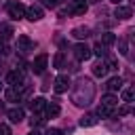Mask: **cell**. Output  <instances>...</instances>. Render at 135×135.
<instances>
[{
  "instance_id": "1",
  "label": "cell",
  "mask_w": 135,
  "mask_h": 135,
  "mask_svg": "<svg viewBox=\"0 0 135 135\" xmlns=\"http://www.w3.org/2000/svg\"><path fill=\"white\" fill-rule=\"evenodd\" d=\"M93 97H95V84L89 78H78V82L74 84V91H72L74 105L84 108V105H89L93 101Z\"/></svg>"
},
{
  "instance_id": "2",
  "label": "cell",
  "mask_w": 135,
  "mask_h": 135,
  "mask_svg": "<svg viewBox=\"0 0 135 135\" xmlns=\"http://www.w3.org/2000/svg\"><path fill=\"white\" fill-rule=\"evenodd\" d=\"M6 11H8L11 19H17V21H19V19L25 17V6H23L21 2H15V0L8 2V4H6Z\"/></svg>"
},
{
  "instance_id": "3",
  "label": "cell",
  "mask_w": 135,
  "mask_h": 135,
  "mask_svg": "<svg viewBox=\"0 0 135 135\" xmlns=\"http://www.w3.org/2000/svg\"><path fill=\"white\" fill-rule=\"evenodd\" d=\"M34 49H36V42H34L30 36L21 34V36L17 38V51H19V53L25 55V53H30V51H34Z\"/></svg>"
},
{
  "instance_id": "4",
  "label": "cell",
  "mask_w": 135,
  "mask_h": 135,
  "mask_svg": "<svg viewBox=\"0 0 135 135\" xmlns=\"http://www.w3.org/2000/svg\"><path fill=\"white\" fill-rule=\"evenodd\" d=\"M91 49L84 44V42H78L76 46H74V57L78 59V61H86V59H91Z\"/></svg>"
},
{
  "instance_id": "5",
  "label": "cell",
  "mask_w": 135,
  "mask_h": 135,
  "mask_svg": "<svg viewBox=\"0 0 135 135\" xmlns=\"http://www.w3.org/2000/svg\"><path fill=\"white\" fill-rule=\"evenodd\" d=\"M46 63H49V55H46V53H40V55L34 59V63H32L34 74H42V72L46 70Z\"/></svg>"
},
{
  "instance_id": "6",
  "label": "cell",
  "mask_w": 135,
  "mask_h": 135,
  "mask_svg": "<svg viewBox=\"0 0 135 135\" xmlns=\"http://www.w3.org/2000/svg\"><path fill=\"white\" fill-rule=\"evenodd\" d=\"M68 13L70 15H84L86 13V2L84 0H72L68 4Z\"/></svg>"
},
{
  "instance_id": "7",
  "label": "cell",
  "mask_w": 135,
  "mask_h": 135,
  "mask_svg": "<svg viewBox=\"0 0 135 135\" xmlns=\"http://www.w3.org/2000/svg\"><path fill=\"white\" fill-rule=\"evenodd\" d=\"M6 82H8L11 86H21V84H23V70H13V72H8Z\"/></svg>"
},
{
  "instance_id": "8",
  "label": "cell",
  "mask_w": 135,
  "mask_h": 135,
  "mask_svg": "<svg viewBox=\"0 0 135 135\" xmlns=\"http://www.w3.org/2000/svg\"><path fill=\"white\" fill-rule=\"evenodd\" d=\"M53 89H55V93H65L68 89H70V78L68 76H57L55 78V84H53Z\"/></svg>"
},
{
  "instance_id": "9",
  "label": "cell",
  "mask_w": 135,
  "mask_h": 135,
  "mask_svg": "<svg viewBox=\"0 0 135 135\" xmlns=\"http://www.w3.org/2000/svg\"><path fill=\"white\" fill-rule=\"evenodd\" d=\"M42 15H44V13H42V8H40V6H36V4H32L30 8H25V17H27L30 21H40V19H42Z\"/></svg>"
},
{
  "instance_id": "10",
  "label": "cell",
  "mask_w": 135,
  "mask_h": 135,
  "mask_svg": "<svg viewBox=\"0 0 135 135\" xmlns=\"http://www.w3.org/2000/svg\"><path fill=\"white\" fill-rule=\"evenodd\" d=\"M108 72H110V68H108V63H105V61H99V63H95V65H93V74H95L97 78H103Z\"/></svg>"
},
{
  "instance_id": "11",
  "label": "cell",
  "mask_w": 135,
  "mask_h": 135,
  "mask_svg": "<svg viewBox=\"0 0 135 135\" xmlns=\"http://www.w3.org/2000/svg\"><path fill=\"white\" fill-rule=\"evenodd\" d=\"M105 89H108L110 93H114V91H120V89H122V78H120V76H114V78H110V80H108V84H105Z\"/></svg>"
},
{
  "instance_id": "12",
  "label": "cell",
  "mask_w": 135,
  "mask_h": 135,
  "mask_svg": "<svg viewBox=\"0 0 135 135\" xmlns=\"http://www.w3.org/2000/svg\"><path fill=\"white\" fill-rule=\"evenodd\" d=\"M23 97V93L19 91V86H8L6 89V101H19Z\"/></svg>"
},
{
  "instance_id": "13",
  "label": "cell",
  "mask_w": 135,
  "mask_h": 135,
  "mask_svg": "<svg viewBox=\"0 0 135 135\" xmlns=\"http://www.w3.org/2000/svg\"><path fill=\"white\" fill-rule=\"evenodd\" d=\"M6 116H8V120H11V122H21L25 114H23V110H21V108H13V110H8V112H6Z\"/></svg>"
},
{
  "instance_id": "14",
  "label": "cell",
  "mask_w": 135,
  "mask_h": 135,
  "mask_svg": "<svg viewBox=\"0 0 135 135\" xmlns=\"http://www.w3.org/2000/svg\"><path fill=\"white\" fill-rule=\"evenodd\" d=\"M44 112H46V118H55V116H59V112H61V108H59V103H46V108H44Z\"/></svg>"
},
{
  "instance_id": "15",
  "label": "cell",
  "mask_w": 135,
  "mask_h": 135,
  "mask_svg": "<svg viewBox=\"0 0 135 135\" xmlns=\"http://www.w3.org/2000/svg\"><path fill=\"white\" fill-rule=\"evenodd\" d=\"M97 114H84L82 118H80V127H95L97 124Z\"/></svg>"
},
{
  "instance_id": "16",
  "label": "cell",
  "mask_w": 135,
  "mask_h": 135,
  "mask_svg": "<svg viewBox=\"0 0 135 135\" xmlns=\"http://www.w3.org/2000/svg\"><path fill=\"white\" fill-rule=\"evenodd\" d=\"M118 19H131V15H133V11H131V6H116V13H114Z\"/></svg>"
},
{
  "instance_id": "17",
  "label": "cell",
  "mask_w": 135,
  "mask_h": 135,
  "mask_svg": "<svg viewBox=\"0 0 135 135\" xmlns=\"http://www.w3.org/2000/svg\"><path fill=\"white\" fill-rule=\"evenodd\" d=\"M114 42H116V36H114L112 32H103L101 38H99V44H101V46H110V44H114Z\"/></svg>"
},
{
  "instance_id": "18",
  "label": "cell",
  "mask_w": 135,
  "mask_h": 135,
  "mask_svg": "<svg viewBox=\"0 0 135 135\" xmlns=\"http://www.w3.org/2000/svg\"><path fill=\"white\" fill-rule=\"evenodd\" d=\"M46 108V99L44 97H36V99H32V110L34 112H42Z\"/></svg>"
},
{
  "instance_id": "19",
  "label": "cell",
  "mask_w": 135,
  "mask_h": 135,
  "mask_svg": "<svg viewBox=\"0 0 135 135\" xmlns=\"http://www.w3.org/2000/svg\"><path fill=\"white\" fill-rule=\"evenodd\" d=\"M11 36H13V25L2 23V25H0V38H2V40H8Z\"/></svg>"
},
{
  "instance_id": "20",
  "label": "cell",
  "mask_w": 135,
  "mask_h": 135,
  "mask_svg": "<svg viewBox=\"0 0 135 135\" xmlns=\"http://www.w3.org/2000/svg\"><path fill=\"white\" fill-rule=\"evenodd\" d=\"M89 34H91L89 27H74L72 30V36L74 38H89Z\"/></svg>"
},
{
  "instance_id": "21",
  "label": "cell",
  "mask_w": 135,
  "mask_h": 135,
  "mask_svg": "<svg viewBox=\"0 0 135 135\" xmlns=\"http://www.w3.org/2000/svg\"><path fill=\"white\" fill-rule=\"evenodd\" d=\"M101 105H108V108H116V105H118V97H114V95H105V97L101 99Z\"/></svg>"
},
{
  "instance_id": "22",
  "label": "cell",
  "mask_w": 135,
  "mask_h": 135,
  "mask_svg": "<svg viewBox=\"0 0 135 135\" xmlns=\"http://www.w3.org/2000/svg\"><path fill=\"white\" fill-rule=\"evenodd\" d=\"M114 114V108H108V105H99V110H97V116H101V118H110Z\"/></svg>"
},
{
  "instance_id": "23",
  "label": "cell",
  "mask_w": 135,
  "mask_h": 135,
  "mask_svg": "<svg viewBox=\"0 0 135 135\" xmlns=\"http://www.w3.org/2000/svg\"><path fill=\"white\" fill-rule=\"evenodd\" d=\"M53 63H55V68H57V70L65 68V55H63V53H57V55H55V59H53Z\"/></svg>"
},
{
  "instance_id": "24",
  "label": "cell",
  "mask_w": 135,
  "mask_h": 135,
  "mask_svg": "<svg viewBox=\"0 0 135 135\" xmlns=\"http://www.w3.org/2000/svg\"><path fill=\"white\" fill-rule=\"evenodd\" d=\"M133 97H135V91H133L131 86L122 91V101H127V103H131V101H133Z\"/></svg>"
},
{
  "instance_id": "25",
  "label": "cell",
  "mask_w": 135,
  "mask_h": 135,
  "mask_svg": "<svg viewBox=\"0 0 135 135\" xmlns=\"http://www.w3.org/2000/svg\"><path fill=\"white\" fill-rule=\"evenodd\" d=\"M127 49H129V46H127V40H124V38H122V40H118V53H120L122 57H127V55H129V51H127Z\"/></svg>"
},
{
  "instance_id": "26",
  "label": "cell",
  "mask_w": 135,
  "mask_h": 135,
  "mask_svg": "<svg viewBox=\"0 0 135 135\" xmlns=\"http://www.w3.org/2000/svg\"><path fill=\"white\" fill-rule=\"evenodd\" d=\"M91 53H95V55H99V57H101V55H103L105 51H103V46H101V44H97L95 49H91Z\"/></svg>"
},
{
  "instance_id": "27",
  "label": "cell",
  "mask_w": 135,
  "mask_h": 135,
  "mask_svg": "<svg viewBox=\"0 0 135 135\" xmlns=\"http://www.w3.org/2000/svg\"><path fill=\"white\" fill-rule=\"evenodd\" d=\"M129 112H131V105H124V108H120V110H118V116H127Z\"/></svg>"
},
{
  "instance_id": "28",
  "label": "cell",
  "mask_w": 135,
  "mask_h": 135,
  "mask_svg": "<svg viewBox=\"0 0 135 135\" xmlns=\"http://www.w3.org/2000/svg\"><path fill=\"white\" fill-rule=\"evenodd\" d=\"M40 122H42V118H40V116H32V120H30V124H32V127H38Z\"/></svg>"
},
{
  "instance_id": "29",
  "label": "cell",
  "mask_w": 135,
  "mask_h": 135,
  "mask_svg": "<svg viewBox=\"0 0 135 135\" xmlns=\"http://www.w3.org/2000/svg\"><path fill=\"white\" fill-rule=\"evenodd\" d=\"M59 2H61V0H44V6H51V8H55Z\"/></svg>"
},
{
  "instance_id": "30",
  "label": "cell",
  "mask_w": 135,
  "mask_h": 135,
  "mask_svg": "<svg viewBox=\"0 0 135 135\" xmlns=\"http://www.w3.org/2000/svg\"><path fill=\"white\" fill-rule=\"evenodd\" d=\"M44 135H63V133H61V129H49Z\"/></svg>"
},
{
  "instance_id": "31",
  "label": "cell",
  "mask_w": 135,
  "mask_h": 135,
  "mask_svg": "<svg viewBox=\"0 0 135 135\" xmlns=\"http://www.w3.org/2000/svg\"><path fill=\"white\" fill-rule=\"evenodd\" d=\"M0 135H11V129L6 124H0Z\"/></svg>"
},
{
  "instance_id": "32",
  "label": "cell",
  "mask_w": 135,
  "mask_h": 135,
  "mask_svg": "<svg viewBox=\"0 0 135 135\" xmlns=\"http://www.w3.org/2000/svg\"><path fill=\"white\" fill-rule=\"evenodd\" d=\"M2 110H4V103H2V101H0V112H2Z\"/></svg>"
},
{
  "instance_id": "33",
  "label": "cell",
  "mask_w": 135,
  "mask_h": 135,
  "mask_svg": "<svg viewBox=\"0 0 135 135\" xmlns=\"http://www.w3.org/2000/svg\"><path fill=\"white\" fill-rule=\"evenodd\" d=\"M30 135H40V133H38V131H32V133H30Z\"/></svg>"
},
{
  "instance_id": "34",
  "label": "cell",
  "mask_w": 135,
  "mask_h": 135,
  "mask_svg": "<svg viewBox=\"0 0 135 135\" xmlns=\"http://www.w3.org/2000/svg\"><path fill=\"white\" fill-rule=\"evenodd\" d=\"M112 2H114V4H118V2H120V0H112Z\"/></svg>"
},
{
  "instance_id": "35",
  "label": "cell",
  "mask_w": 135,
  "mask_h": 135,
  "mask_svg": "<svg viewBox=\"0 0 135 135\" xmlns=\"http://www.w3.org/2000/svg\"><path fill=\"white\" fill-rule=\"evenodd\" d=\"M0 72H2V61H0Z\"/></svg>"
},
{
  "instance_id": "36",
  "label": "cell",
  "mask_w": 135,
  "mask_h": 135,
  "mask_svg": "<svg viewBox=\"0 0 135 135\" xmlns=\"http://www.w3.org/2000/svg\"><path fill=\"white\" fill-rule=\"evenodd\" d=\"M91 2H101V0H91Z\"/></svg>"
},
{
  "instance_id": "37",
  "label": "cell",
  "mask_w": 135,
  "mask_h": 135,
  "mask_svg": "<svg viewBox=\"0 0 135 135\" xmlns=\"http://www.w3.org/2000/svg\"><path fill=\"white\" fill-rule=\"evenodd\" d=\"M0 89H2V84H0Z\"/></svg>"
}]
</instances>
